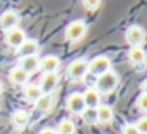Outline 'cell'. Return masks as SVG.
<instances>
[{
    "label": "cell",
    "instance_id": "obj_6",
    "mask_svg": "<svg viewBox=\"0 0 147 134\" xmlns=\"http://www.w3.org/2000/svg\"><path fill=\"white\" fill-rule=\"evenodd\" d=\"M59 82H60V77H59L57 73H43L38 80V87L41 90V93L52 95V92L57 88Z\"/></svg>",
    "mask_w": 147,
    "mask_h": 134
},
{
    "label": "cell",
    "instance_id": "obj_8",
    "mask_svg": "<svg viewBox=\"0 0 147 134\" xmlns=\"http://www.w3.org/2000/svg\"><path fill=\"white\" fill-rule=\"evenodd\" d=\"M3 41H5V44H8L10 48L18 49L24 41H26V32H24L22 29H19V27L11 29V30H8V32H5Z\"/></svg>",
    "mask_w": 147,
    "mask_h": 134
},
{
    "label": "cell",
    "instance_id": "obj_27",
    "mask_svg": "<svg viewBox=\"0 0 147 134\" xmlns=\"http://www.w3.org/2000/svg\"><path fill=\"white\" fill-rule=\"evenodd\" d=\"M3 92V82H2V80H0V93Z\"/></svg>",
    "mask_w": 147,
    "mask_h": 134
},
{
    "label": "cell",
    "instance_id": "obj_20",
    "mask_svg": "<svg viewBox=\"0 0 147 134\" xmlns=\"http://www.w3.org/2000/svg\"><path fill=\"white\" fill-rule=\"evenodd\" d=\"M55 131H57V134H74L76 125H74V121L70 120V118H63V120L59 123V126Z\"/></svg>",
    "mask_w": 147,
    "mask_h": 134
},
{
    "label": "cell",
    "instance_id": "obj_17",
    "mask_svg": "<svg viewBox=\"0 0 147 134\" xmlns=\"http://www.w3.org/2000/svg\"><path fill=\"white\" fill-rule=\"evenodd\" d=\"M29 79H30V76L26 71L21 70V68L14 66L10 70V80L14 85H27V84H29Z\"/></svg>",
    "mask_w": 147,
    "mask_h": 134
},
{
    "label": "cell",
    "instance_id": "obj_4",
    "mask_svg": "<svg viewBox=\"0 0 147 134\" xmlns=\"http://www.w3.org/2000/svg\"><path fill=\"white\" fill-rule=\"evenodd\" d=\"M125 41L131 48H141L146 41V32L141 25H130L125 30Z\"/></svg>",
    "mask_w": 147,
    "mask_h": 134
},
{
    "label": "cell",
    "instance_id": "obj_12",
    "mask_svg": "<svg viewBox=\"0 0 147 134\" xmlns=\"http://www.w3.org/2000/svg\"><path fill=\"white\" fill-rule=\"evenodd\" d=\"M40 68L45 73H55L60 68V58L57 55H46L40 58Z\"/></svg>",
    "mask_w": 147,
    "mask_h": 134
},
{
    "label": "cell",
    "instance_id": "obj_26",
    "mask_svg": "<svg viewBox=\"0 0 147 134\" xmlns=\"http://www.w3.org/2000/svg\"><path fill=\"white\" fill-rule=\"evenodd\" d=\"M38 134H57V131H55L54 128H51V126H46V128H43Z\"/></svg>",
    "mask_w": 147,
    "mask_h": 134
},
{
    "label": "cell",
    "instance_id": "obj_19",
    "mask_svg": "<svg viewBox=\"0 0 147 134\" xmlns=\"http://www.w3.org/2000/svg\"><path fill=\"white\" fill-rule=\"evenodd\" d=\"M33 106H35V109L38 112H49L52 109V106H54V98H52V95H45L43 93Z\"/></svg>",
    "mask_w": 147,
    "mask_h": 134
},
{
    "label": "cell",
    "instance_id": "obj_24",
    "mask_svg": "<svg viewBox=\"0 0 147 134\" xmlns=\"http://www.w3.org/2000/svg\"><path fill=\"white\" fill-rule=\"evenodd\" d=\"M100 5H101V2H98V0H84L82 2V7L89 11H95L96 8H100Z\"/></svg>",
    "mask_w": 147,
    "mask_h": 134
},
{
    "label": "cell",
    "instance_id": "obj_10",
    "mask_svg": "<svg viewBox=\"0 0 147 134\" xmlns=\"http://www.w3.org/2000/svg\"><path fill=\"white\" fill-rule=\"evenodd\" d=\"M40 51V43L36 40H29L26 38V41L16 49V55L19 58L22 57H30V55H36Z\"/></svg>",
    "mask_w": 147,
    "mask_h": 134
},
{
    "label": "cell",
    "instance_id": "obj_21",
    "mask_svg": "<svg viewBox=\"0 0 147 134\" xmlns=\"http://www.w3.org/2000/svg\"><path fill=\"white\" fill-rule=\"evenodd\" d=\"M79 115H81V118L84 120V123H87V125H96L98 123V118H96V109H93V107H86Z\"/></svg>",
    "mask_w": 147,
    "mask_h": 134
},
{
    "label": "cell",
    "instance_id": "obj_14",
    "mask_svg": "<svg viewBox=\"0 0 147 134\" xmlns=\"http://www.w3.org/2000/svg\"><path fill=\"white\" fill-rule=\"evenodd\" d=\"M29 121H30V114L24 109H19L11 115V123L16 129H24L29 125Z\"/></svg>",
    "mask_w": 147,
    "mask_h": 134
},
{
    "label": "cell",
    "instance_id": "obj_23",
    "mask_svg": "<svg viewBox=\"0 0 147 134\" xmlns=\"http://www.w3.org/2000/svg\"><path fill=\"white\" fill-rule=\"evenodd\" d=\"M134 126H136L138 131H139V134H146L147 133V117L146 115H142L141 118H138V121L134 123Z\"/></svg>",
    "mask_w": 147,
    "mask_h": 134
},
{
    "label": "cell",
    "instance_id": "obj_13",
    "mask_svg": "<svg viewBox=\"0 0 147 134\" xmlns=\"http://www.w3.org/2000/svg\"><path fill=\"white\" fill-rule=\"evenodd\" d=\"M82 99H84L86 107L96 109L100 106V103H101V95H100L95 88H92V87H90V88H87L86 92L82 93Z\"/></svg>",
    "mask_w": 147,
    "mask_h": 134
},
{
    "label": "cell",
    "instance_id": "obj_18",
    "mask_svg": "<svg viewBox=\"0 0 147 134\" xmlns=\"http://www.w3.org/2000/svg\"><path fill=\"white\" fill-rule=\"evenodd\" d=\"M128 62L133 66H141L146 63V52L142 48H130L128 51Z\"/></svg>",
    "mask_w": 147,
    "mask_h": 134
},
{
    "label": "cell",
    "instance_id": "obj_9",
    "mask_svg": "<svg viewBox=\"0 0 147 134\" xmlns=\"http://www.w3.org/2000/svg\"><path fill=\"white\" fill-rule=\"evenodd\" d=\"M65 107H67V111L71 112V114L79 115L81 112L86 109V104H84V99H82V93H78V92L71 93L67 98V101H65Z\"/></svg>",
    "mask_w": 147,
    "mask_h": 134
},
{
    "label": "cell",
    "instance_id": "obj_2",
    "mask_svg": "<svg viewBox=\"0 0 147 134\" xmlns=\"http://www.w3.org/2000/svg\"><path fill=\"white\" fill-rule=\"evenodd\" d=\"M86 33H87V24L84 21L78 19V21H73L65 29V40L70 43H78L84 38Z\"/></svg>",
    "mask_w": 147,
    "mask_h": 134
},
{
    "label": "cell",
    "instance_id": "obj_5",
    "mask_svg": "<svg viewBox=\"0 0 147 134\" xmlns=\"http://www.w3.org/2000/svg\"><path fill=\"white\" fill-rule=\"evenodd\" d=\"M87 66H89V62L86 58H76L67 66V76L71 80H81L87 74Z\"/></svg>",
    "mask_w": 147,
    "mask_h": 134
},
{
    "label": "cell",
    "instance_id": "obj_7",
    "mask_svg": "<svg viewBox=\"0 0 147 134\" xmlns=\"http://www.w3.org/2000/svg\"><path fill=\"white\" fill-rule=\"evenodd\" d=\"M19 22H21V16L14 10H8L0 14V30H3V32L16 29Z\"/></svg>",
    "mask_w": 147,
    "mask_h": 134
},
{
    "label": "cell",
    "instance_id": "obj_25",
    "mask_svg": "<svg viewBox=\"0 0 147 134\" xmlns=\"http://www.w3.org/2000/svg\"><path fill=\"white\" fill-rule=\"evenodd\" d=\"M122 134H139V131L136 129V126L133 123H127L122 128Z\"/></svg>",
    "mask_w": 147,
    "mask_h": 134
},
{
    "label": "cell",
    "instance_id": "obj_11",
    "mask_svg": "<svg viewBox=\"0 0 147 134\" xmlns=\"http://www.w3.org/2000/svg\"><path fill=\"white\" fill-rule=\"evenodd\" d=\"M18 68H21L30 76L32 73H36L40 70V57L38 55H30V57L19 58L18 60Z\"/></svg>",
    "mask_w": 147,
    "mask_h": 134
},
{
    "label": "cell",
    "instance_id": "obj_15",
    "mask_svg": "<svg viewBox=\"0 0 147 134\" xmlns=\"http://www.w3.org/2000/svg\"><path fill=\"white\" fill-rule=\"evenodd\" d=\"M96 118H98V123L109 125L114 120V111H112V107L111 106H106V104H100L96 107Z\"/></svg>",
    "mask_w": 147,
    "mask_h": 134
},
{
    "label": "cell",
    "instance_id": "obj_1",
    "mask_svg": "<svg viewBox=\"0 0 147 134\" xmlns=\"http://www.w3.org/2000/svg\"><path fill=\"white\" fill-rule=\"evenodd\" d=\"M117 85H119V74L112 70L98 76L95 80V90L100 95H109L117 88Z\"/></svg>",
    "mask_w": 147,
    "mask_h": 134
},
{
    "label": "cell",
    "instance_id": "obj_3",
    "mask_svg": "<svg viewBox=\"0 0 147 134\" xmlns=\"http://www.w3.org/2000/svg\"><path fill=\"white\" fill-rule=\"evenodd\" d=\"M111 70V58L106 57V55H98L93 60L89 62V66H87V73L93 74V76H101V74L108 73Z\"/></svg>",
    "mask_w": 147,
    "mask_h": 134
},
{
    "label": "cell",
    "instance_id": "obj_22",
    "mask_svg": "<svg viewBox=\"0 0 147 134\" xmlns=\"http://www.w3.org/2000/svg\"><path fill=\"white\" fill-rule=\"evenodd\" d=\"M136 107L139 109L142 114H146V112H147V93H146V92H142L139 96H138V99H136Z\"/></svg>",
    "mask_w": 147,
    "mask_h": 134
},
{
    "label": "cell",
    "instance_id": "obj_16",
    "mask_svg": "<svg viewBox=\"0 0 147 134\" xmlns=\"http://www.w3.org/2000/svg\"><path fill=\"white\" fill-rule=\"evenodd\" d=\"M22 93H24V99H26L27 103H30V104H35L36 99L43 95L40 87H38V84H27V85H24Z\"/></svg>",
    "mask_w": 147,
    "mask_h": 134
}]
</instances>
